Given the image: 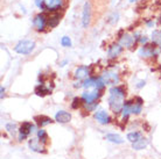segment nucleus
Here are the masks:
<instances>
[{"mask_svg":"<svg viewBox=\"0 0 161 159\" xmlns=\"http://www.w3.org/2000/svg\"><path fill=\"white\" fill-rule=\"evenodd\" d=\"M125 94H126V91L123 86H113L110 88L109 106L114 114L121 113V109L124 106Z\"/></svg>","mask_w":161,"mask_h":159,"instance_id":"f257e3e1","label":"nucleus"},{"mask_svg":"<svg viewBox=\"0 0 161 159\" xmlns=\"http://www.w3.org/2000/svg\"><path fill=\"white\" fill-rule=\"evenodd\" d=\"M34 48H35V42H34V41L22 40L16 44V47L14 48V50H15L18 54H20V55H29V54L34 50Z\"/></svg>","mask_w":161,"mask_h":159,"instance_id":"f03ea898","label":"nucleus"},{"mask_svg":"<svg viewBox=\"0 0 161 159\" xmlns=\"http://www.w3.org/2000/svg\"><path fill=\"white\" fill-rule=\"evenodd\" d=\"M158 50H157V44H145L144 47H141L140 50H139V56L140 57H145V58H148V57H157L158 56Z\"/></svg>","mask_w":161,"mask_h":159,"instance_id":"7ed1b4c3","label":"nucleus"},{"mask_svg":"<svg viewBox=\"0 0 161 159\" xmlns=\"http://www.w3.org/2000/svg\"><path fill=\"white\" fill-rule=\"evenodd\" d=\"M19 131H20V135H19V141H24V139L27 138V136L31 135L32 132L35 131V126L32 124L31 122H24V123L21 124L20 129H19Z\"/></svg>","mask_w":161,"mask_h":159,"instance_id":"20e7f679","label":"nucleus"},{"mask_svg":"<svg viewBox=\"0 0 161 159\" xmlns=\"http://www.w3.org/2000/svg\"><path fill=\"white\" fill-rule=\"evenodd\" d=\"M102 77H103L105 84H106V85H110V86H117V84L119 83V80H120L119 74L114 71L104 72V74Z\"/></svg>","mask_w":161,"mask_h":159,"instance_id":"39448f33","label":"nucleus"},{"mask_svg":"<svg viewBox=\"0 0 161 159\" xmlns=\"http://www.w3.org/2000/svg\"><path fill=\"white\" fill-rule=\"evenodd\" d=\"M102 95V93H99L98 90L95 91H85L82 93V99L84 101V104H90V102H95L97 99H99Z\"/></svg>","mask_w":161,"mask_h":159,"instance_id":"423d86ee","label":"nucleus"},{"mask_svg":"<svg viewBox=\"0 0 161 159\" xmlns=\"http://www.w3.org/2000/svg\"><path fill=\"white\" fill-rule=\"evenodd\" d=\"M91 21V5L90 3H85L83 6V13H82V24L84 28H88Z\"/></svg>","mask_w":161,"mask_h":159,"instance_id":"0eeeda50","label":"nucleus"},{"mask_svg":"<svg viewBox=\"0 0 161 159\" xmlns=\"http://www.w3.org/2000/svg\"><path fill=\"white\" fill-rule=\"evenodd\" d=\"M34 26L36 27V29L39 32H43L46 26H48V19H47V16L44 15L43 13H40V14H37L35 18H34Z\"/></svg>","mask_w":161,"mask_h":159,"instance_id":"6e6552de","label":"nucleus"},{"mask_svg":"<svg viewBox=\"0 0 161 159\" xmlns=\"http://www.w3.org/2000/svg\"><path fill=\"white\" fill-rule=\"evenodd\" d=\"M63 6V0H46L44 9L49 12H57Z\"/></svg>","mask_w":161,"mask_h":159,"instance_id":"1a4fd4ad","label":"nucleus"},{"mask_svg":"<svg viewBox=\"0 0 161 159\" xmlns=\"http://www.w3.org/2000/svg\"><path fill=\"white\" fill-rule=\"evenodd\" d=\"M28 145H29V147H31V150H32V151H34V152H39V153H46V152H47L43 147H42L40 139H39V138L29 139Z\"/></svg>","mask_w":161,"mask_h":159,"instance_id":"9d476101","label":"nucleus"},{"mask_svg":"<svg viewBox=\"0 0 161 159\" xmlns=\"http://www.w3.org/2000/svg\"><path fill=\"white\" fill-rule=\"evenodd\" d=\"M132 106H133V101L132 100H129V101H126L123 106V109H121V114H123V122L126 123L127 122V120H129V116L130 114L132 113Z\"/></svg>","mask_w":161,"mask_h":159,"instance_id":"9b49d317","label":"nucleus"},{"mask_svg":"<svg viewBox=\"0 0 161 159\" xmlns=\"http://www.w3.org/2000/svg\"><path fill=\"white\" fill-rule=\"evenodd\" d=\"M55 120L58 123H68L71 120V114L65 110H58L55 115Z\"/></svg>","mask_w":161,"mask_h":159,"instance_id":"f8f14e48","label":"nucleus"},{"mask_svg":"<svg viewBox=\"0 0 161 159\" xmlns=\"http://www.w3.org/2000/svg\"><path fill=\"white\" fill-rule=\"evenodd\" d=\"M121 52H123V45L120 43H114L109 48L108 54H109L110 58H116V57L120 55Z\"/></svg>","mask_w":161,"mask_h":159,"instance_id":"ddd939ff","label":"nucleus"},{"mask_svg":"<svg viewBox=\"0 0 161 159\" xmlns=\"http://www.w3.org/2000/svg\"><path fill=\"white\" fill-rule=\"evenodd\" d=\"M95 119H96L101 124H108V123H110V121H111L110 116L108 115V113H106L105 110L96 111V114H95Z\"/></svg>","mask_w":161,"mask_h":159,"instance_id":"4468645a","label":"nucleus"},{"mask_svg":"<svg viewBox=\"0 0 161 159\" xmlns=\"http://www.w3.org/2000/svg\"><path fill=\"white\" fill-rule=\"evenodd\" d=\"M89 74H90V69H89L88 66H80V68H77L76 71H75V78L78 80L85 79Z\"/></svg>","mask_w":161,"mask_h":159,"instance_id":"2eb2a0df","label":"nucleus"},{"mask_svg":"<svg viewBox=\"0 0 161 159\" xmlns=\"http://www.w3.org/2000/svg\"><path fill=\"white\" fill-rule=\"evenodd\" d=\"M142 105H144V100L141 99L140 96H136L132 106V114L139 115L141 113V110H142Z\"/></svg>","mask_w":161,"mask_h":159,"instance_id":"dca6fc26","label":"nucleus"},{"mask_svg":"<svg viewBox=\"0 0 161 159\" xmlns=\"http://www.w3.org/2000/svg\"><path fill=\"white\" fill-rule=\"evenodd\" d=\"M134 37L131 35H129V34H124V35L121 36V37H119V43L123 45V47H131L133 43H134Z\"/></svg>","mask_w":161,"mask_h":159,"instance_id":"f3484780","label":"nucleus"},{"mask_svg":"<svg viewBox=\"0 0 161 159\" xmlns=\"http://www.w3.org/2000/svg\"><path fill=\"white\" fill-rule=\"evenodd\" d=\"M34 120L36 121V123L39 127H46V126H48V124L53 123V120L48 116H44V115H40V116H35Z\"/></svg>","mask_w":161,"mask_h":159,"instance_id":"a211bd4d","label":"nucleus"},{"mask_svg":"<svg viewBox=\"0 0 161 159\" xmlns=\"http://www.w3.org/2000/svg\"><path fill=\"white\" fill-rule=\"evenodd\" d=\"M60 20H61L60 14L55 13V14L50 15L48 18V27L49 28H55V27H57V26H58V23H60Z\"/></svg>","mask_w":161,"mask_h":159,"instance_id":"6ab92c4d","label":"nucleus"},{"mask_svg":"<svg viewBox=\"0 0 161 159\" xmlns=\"http://www.w3.org/2000/svg\"><path fill=\"white\" fill-rule=\"evenodd\" d=\"M35 94L39 96H46L48 95V94H50V90L46 87L43 84H40L39 86L35 87Z\"/></svg>","mask_w":161,"mask_h":159,"instance_id":"aec40b11","label":"nucleus"},{"mask_svg":"<svg viewBox=\"0 0 161 159\" xmlns=\"http://www.w3.org/2000/svg\"><path fill=\"white\" fill-rule=\"evenodd\" d=\"M147 144H148V139L141 137L140 139H138L137 142L133 143V149L134 150H142V149H145L147 146Z\"/></svg>","mask_w":161,"mask_h":159,"instance_id":"412c9836","label":"nucleus"},{"mask_svg":"<svg viewBox=\"0 0 161 159\" xmlns=\"http://www.w3.org/2000/svg\"><path fill=\"white\" fill-rule=\"evenodd\" d=\"M105 138L108 139L111 143H116V144H121L124 143V139L121 138L120 136L117 135V134H108L105 136Z\"/></svg>","mask_w":161,"mask_h":159,"instance_id":"4be33fe9","label":"nucleus"},{"mask_svg":"<svg viewBox=\"0 0 161 159\" xmlns=\"http://www.w3.org/2000/svg\"><path fill=\"white\" fill-rule=\"evenodd\" d=\"M141 137H142V135H141L140 131H133L127 134V139H129L130 142H132V143L137 142L138 139H140Z\"/></svg>","mask_w":161,"mask_h":159,"instance_id":"5701e85b","label":"nucleus"},{"mask_svg":"<svg viewBox=\"0 0 161 159\" xmlns=\"http://www.w3.org/2000/svg\"><path fill=\"white\" fill-rule=\"evenodd\" d=\"M37 138L40 139V142L42 144L47 143V142H48V135H47L46 130H43V129H39V130H37Z\"/></svg>","mask_w":161,"mask_h":159,"instance_id":"b1692460","label":"nucleus"},{"mask_svg":"<svg viewBox=\"0 0 161 159\" xmlns=\"http://www.w3.org/2000/svg\"><path fill=\"white\" fill-rule=\"evenodd\" d=\"M96 79H97V77L85 79L84 81H83V87L86 88V90H89V88H91V87H95V86H96Z\"/></svg>","mask_w":161,"mask_h":159,"instance_id":"393cba45","label":"nucleus"},{"mask_svg":"<svg viewBox=\"0 0 161 159\" xmlns=\"http://www.w3.org/2000/svg\"><path fill=\"white\" fill-rule=\"evenodd\" d=\"M152 41L155 44H161V30H154L152 33Z\"/></svg>","mask_w":161,"mask_h":159,"instance_id":"a878e982","label":"nucleus"},{"mask_svg":"<svg viewBox=\"0 0 161 159\" xmlns=\"http://www.w3.org/2000/svg\"><path fill=\"white\" fill-rule=\"evenodd\" d=\"M106 85L104 81V79H103V77H97L96 79V90H98V91H101V90H103L104 88V86Z\"/></svg>","mask_w":161,"mask_h":159,"instance_id":"bb28decb","label":"nucleus"},{"mask_svg":"<svg viewBox=\"0 0 161 159\" xmlns=\"http://www.w3.org/2000/svg\"><path fill=\"white\" fill-rule=\"evenodd\" d=\"M82 101H83L82 98H74L73 102H71V108L78 109V107H80V105H82Z\"/></svg>","mask_w":161,"mask_h":159,"instance_id":"cd10ccee","label":"nucleus"},{"mask_svg":"<svg viewBox=\"0 0 161 159\" xmlns=\"http://www.w3.org/2000/svg\"><path fill=\"white\" fill-rule=\"evenodd\" d=\"M61 44L65 47V48H69V47H71V40H70V37L68 36H63L62 38H61Z\"/></svg>","mask_w":161,"mask_h":159,"instance_id":"c85d7f7f","label":"nucleus"},{"mask_svg":"<svg viewBox=\"0 0 161 159\" xmlns=\"http://www.w3.org/2000/svg\"><path fill=\"white\" fill-rule=\"evenodd\" d=\"M97 107H98V102H90V104H85V110L86 111H95Z\"/></svg>","mask_w":161,"mask_h":159,"instance_id":"c756f323","label":"nucleus"},{"mask_svg":"<svg viewBox=\"0 0 161 159\" xmlns=\"http://www.w3.org/2000/svg\"><path fill=\"white\" fill-rule=\"evenodd\" d=\"M6 130H7L9 134H14V131L16 130V123H13V122L7 123L6 124Z\"/></svg>","mask_w":161,"mask_h":159,"instance_id":"7c9ffc66","label":"nucleus"},{"mask_svg":"<svg viewBox=\"0 0 161 159\" xmlns=\"http://www.w3.org/2000/svg\"><path fill=\"white\" fill-rule=\"evenodd\" d=\"M118 18H119V14H118V13H113L112 15L109 18V22H110V23L114 24L118 21Z\"/></svg>","mask_w":161,"mask_h":159,"instance_id":"2f4dec72","label":"nucleus"},{"mask_svg":"<svg viewBox=\"0 0 161 159\" xmlns=\"http://www.w3.org/2000/svg\"><path fill=\"white\" fill-rule=\"evenodd\" d=\"M44 3H46V0H35V5L41 9H44Z\"/></svg>","mask_w":161,"mask_h":159,"instance_id":"473e14b6","label":"nucleus"},{"mask_svg":"<svg viewBox=\"0 0 161 159\" xmlns=\"http://www.w3.org/2000/svg\"><path fill=\"white\" fill-rule=\"evenodd\" d=\"M139 41H140V43L146 44V43H147V41H148V38H147L146 36H141L140 38H139Z\"/></svg>","mask_w":161,"mask_h":159,"instance_id":"72a5a7b5","label":"nucleus"},{"mask_svg":"<svg viewBox=\"0 0 161 159\" xmlns=\"http://www.w3.org/2000/svg\"><path fill=\"white\" fill-rule=\"evenodd\" d=\"M146 85V81L145 80H141V81H139V83L137 84V87L138 88H141V87H144Z\"/></svg>","mask_w":161,"mask_h":159,"instance_id":"f704fd0d","label":"nucleus"},{"mask_svg":"<svg viewBox=\"0 0 161 159\" xmlns=\"http://www.w3.org/2000/svg\"><path fill=\"white\" fill-rule=\"evenodd\" d=\"M74 87H76V88L83 87V83H80V81H76V83H74Z\"/></svg>","mask_w":161,"mask_h":159,"instance_id":"c9c22d12","label":"nucleus"},{"mask_svg":"<svg viewBox=\"0 0 161 159\" xmlns=\"http://www.w3.org/2000/svg\"><path fill=\"white\" fill-rule=\"evenodd\" d=\"M147 26H148V27H153L154 21H147Z\"/></svg>","mask_w":161,"mask_h":159,"instance_id":"e433bc0d","label":"nucleus"},{"mask_svg":"<svg viewBox=\"0 0 161 159\" xmlns=\"http://www.w3.org/2000/svg\"><path fill=\"white\" fill-rule=\"evenodd\" d=\"M4 94H5V87H1V99L4 98Z\"/></svg>","mask_w":161,"mask_h":159,"instance_id":"4c0bfd02","label":"nucleus"},{"mask_svg":"<svg viewBox=\"0 0 161 159\" xmlns=\"http://www.w3.org/2000/svg\"><path fill=\"white\" fill-rule=\"evenodd\" d=\"M136 1H139V0H130V3H131V4H133V3H136Z\"/></svg>","mask_w":161,"mask_h":159,"instance_id":"58836bf2","label":"nucleus"},{"mask_svg":"<svg viewBox=\"0 0 161 159\" xmlns=\"http://www.w3.org/2000/svg\"><path fill=\"white\" fill-rule=\"evenodd\" d=\"M160 49H161V44H160Z\"/></svg>","mask_w":161,"mask_h":159,"instance_id":"ea45409f","label":"nucleus"},{"mask_svg":"<svg viewBox=\"0 0 161 159\" xmlns=\"http://www.w3.org/2000/svg\"><path fill=\"white\" fill-rule=\"evenodd\" d=\"M160 69H161V66H160Z\"/></svg>","mask_w":161,"mask_h":159,"instance_id":"a19ab883","label":"nucleus"}]
</instances>
